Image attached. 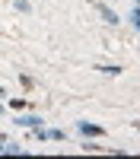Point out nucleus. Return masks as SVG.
I'll use <instances>...</instances> for the list:
<instances>
[{
    "label": "nucleus",
    "instance_id": "f257e3e1",
    "mask_svg": "<svg viewBox=\"0 0 140 159\" xmlns=\"http://www.w3.org/2000/svg\"><path fill=\"white\" fill-rule=\"evenodd\" d=\"M0 140H3V134H0Z\"/></svg>",
    "mask_w": 140,
    "mask_h": 159
}]
</instances>
